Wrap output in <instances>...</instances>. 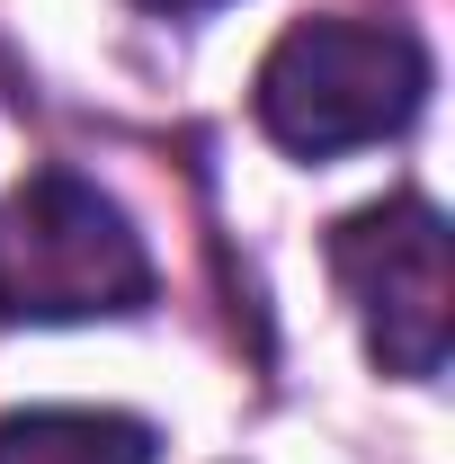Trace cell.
Here are the masks:
<instances>
[{"label":"cell","instance_id":"1","mask_svg":"<svg viewBox=\"0 0 455 464\" xmlns=\"http://www.w3.org/2000/svg\"><path fill=\"white\" fill-rule=\"evenodd\" d=\"M429 45L393 27V18H295L259 81H250V108L259 134L295 152V161H340L357 143H384L411 116L429 108Z\"/></svg>","mask_w":455,"mask_h":464},{"label":"cell","instance_id":"2","mask_svg":"<svg viewBox=\"0 0 455 464\" xmlns=\"http://www.w3.org/2000/svg\"><path fill=\"white\" fill-rule=\"evenodd\" d=\"M143 304L152 250L99 179L45 161L0 197V322L54 331V322H116Z\"/></svg>","mask_w":455,"mask_h":464},{"label":"cell","instance_id":"3","mask_svg":"<svg viewBox=\"0 0 455 464\" xmlns=\"http://www.w3.org/2000/svg\"><path fill=\"white\" fill-rule=\"evenodd\" d=\"M331 277L357 304V331L375 366L402 384H429L455 340V259L447 215L429 197H375L331 224Z\"/></svg>","mask_w":455,"mask_h":464},{"label":"cell","instance_id":"4","mask_svg":"<svg viewBox=\"0 0 455 464\" xmlns=\"http://www.w3.org/2000/svg\"><path fill=\"white\" fill-rule=\"evenodd\" d=\"M0 464H161V429L134 411L45 402L0 420Z\"/></svg>","mask_w":455,"mask_h":464},{"label":"cell","instance_id":"5","mask_svg":"<svg viewBox=\"0 0 455 464\" xmlns=\"http://www.w3.org/2000/svg\"><path fill=\"white\" fill-rule=\"evenodd\" d=\"M143 9H161V18H197V9H224V0H143Z\"/></svg>","mask_w":455,"mask_h":464}]
</instances>
